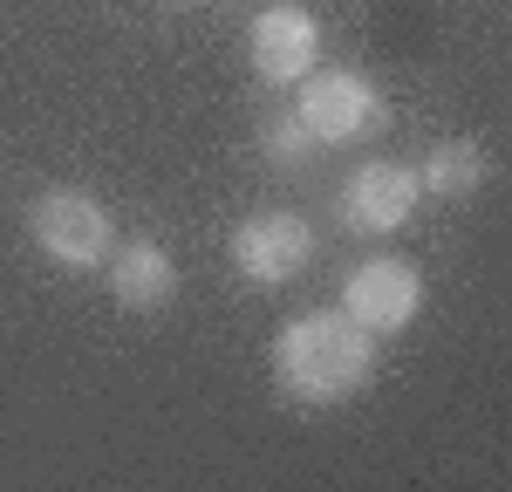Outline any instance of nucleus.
<instances>
[{"instance_id": "f257e3e1", "label": "nucleus", "mask_w": 512, "mask_h": 492, "mask_svg": "<svg viewBox=\"0 0 512 492\" xmlns=\"http://www.w3.org/2000/svg\"><path fill=\"white\" fill-rule=\"evenodd\" d=\"M274 390L301 410H328L349 404L355 390H369L376 376V335L362 322H349L342 308H321V315H301L274 335Z\"/></svg>"}, {"instance_id": "f03ea898", "label": "nucleus", "mask_w": 512, "mask_h": 492, "mask_svg": "<svg viewBox=\"0 0 512 492\" xmlns=\"http://www.w3.org/2000/svg\"><path fill=\"white\" fill-rule=\"evenodd\" d=\"M28 240L55 260V267H69V274H96L103 260H110V246H117V226H110V205L96 199V192H82V185H48L28 199Z\"/></svg>"}, {"instance_id": "7ed1b4c3", "label": "nucleus", "mask_w": 512, "mask_h": 492, "mask_svg": "<svg viewBox=\"0 0 512 492\" xmlns=\"http://www.w3.org/2000/svg\"><path fill=\"white\" fill-rule=\"evenodd\" d=\"M294 117L308 123L315 144H362V137H376L390 123V103L362 69H321L315 62L294 82Z\"/></svg>"}, {"instance_id": "20e7f679", "label": "nucleus", "mask_w": 512, "mask_h": 492, "mask_svg": "<svg viewBox=\"0 0 512 492\" xmlns=\"http://www.w3.org/2000/svg\"><path fill=\"white\" fill-rule=\"evenodd\" d=\"M233 267L239 281L253 287H287L294 274H308V260H315V226L301 219V212H253V219H239L233 226Z\"/></svg>"}, {"instance_id": "39448f33", "label": "nucleus", "mask_w": 512, "mask_h": 492, "mask_svg": "<svg viewBox=\"0 0 512 492\" xmlns=\"http://www.w3.org/2000/svg\"><path fill=\"white\" fill-rule=\"evenodd\" d=\"M424 205V185H417V164H396V158H369L349 171L342 185V226L362 233V240H390L410 226V212Z\"/></svg>"}, {"instance_id": "423d86ee", "label": "nucleus", "mask_w": 512, "mask_h": 492, "mask_svg": "<svg viewBox=\"0 0 512 492\" xmlns=\"http://www.w3.org/2000/svg\"><path fill=\"white\" fill-rule=\"evenodd\" d=\"M417 308H424V274L410 260H396V253L362 260V267H349V281H342V315L362 322L376 342L396 335V328H410Z\"/></svg>"}, {"instance_id": "0eeeda50", "label": "nucleus", "mask_w": 512, "mask_h": 492, "mask_svg": "<svg viewBox=\"0 0 512 492\" xmlns=\"http://www.w3.org/2000/svg\"><path fill=\"white\" fill-rule=\"evenodd\" d=\"M246 62H253V76H260V82L294 89V82L321 62V21L308 14V7H294V0L260 7L253 28H246Z\"/></svg>"}, {"instance_id": "6e6552de", "label": "nucleus", "mask_w": 512, "mask_h": 492, "mask_svg": "<svg viewBox=\"0 0 512 492\" xmlns=\"http://www.w3.org/2000/svg\"><path fill=\"white\" fill-rule=\"evenodd\" d=\"M103 274H110L117 308H130V315H158V308H171V294H178V260H171L158 240H123V246H110Z\"/></svg>"}, {"instance_id": "1a4fd4ad", "label": "nucleus", "mask_w": 512, "mask_h": 492, "mask_svg": "<svg viewBox=\"0 0 512 492\" xmlns=\"http://www.w3.org/2000/svg\"><path fill=\"white\" fill-rule=\"evenodd\" d=\"M485 178H492V164H485V144H472V137H444V144H431V158L417 164V185L431 199H451V205L478 199Z\"/></svg>"}, {"instance_id": "9d476101", "label": "nucleus", "mask_w": 512, "mask_h": 492, "mask_svg": "<svg viewBox=\"0 0 512 492\" xmlns=\"http://www.w3.org/2000/svg\"><path fill=\"white\" fill-rule=\"evenodd\" d=\"M260 144H267V158H274V164H301L308 151H315L308 123L294 117V110H280V117H267V130H260Z\"/></svg>"}, {"instance_id": "9b49d317", "label": "nucleus", "mask_w": 512, "mask_h": 492, "mask_svg": "<svg viewBox=\"0 0 512 492\" xmlns=\"http://www.w3.org/2000/svg\"><path fill=\"white\" fill-rule=\"evenodd\" d=\"M158 7H205V0H158Z\"/></svg>"}]
</instances>
